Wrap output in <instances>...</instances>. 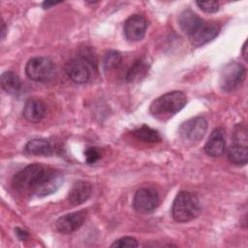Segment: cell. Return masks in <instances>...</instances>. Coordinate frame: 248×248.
Returning a JSON list of instances; mask_svg holds the SVG:
<instances>
[{
  "label": "cell",
  "instance_id": "cell-1",
  "mask_svg": "<svg viewBox=\"0 0 248 248\" xmlns=\"http://www.w3.org/2000/svg\"><path fill=\"white\" fill-rule=\"evenodd\" d=\"M61 183L62 175L58 170L46 169L39 164L28 165L16 173L12 180V185L16 191H29L37 197L54 193Z\"/></svg>",
  "mask_w": 248,
  "mask_h": 248
},
{
  "label": "cell",
  "instance_id": "cell-2",
  "mask_svg": "<svg viewBox=\"0 0 248 248\" xmlns=\"http://www.w3.org/2000/svg\"><path fill=\"white\" fill-rule=\"evenodd\" d=\"M202 206L199 198L191 192H179L172 203L171 215L178 223L189 222L199 216Z\"/></svg>",
  "mask_w": 248,
  "mask_h": 248
},
{
  "label": "cell",
  "instance_id": "cell-3",
  "mask_svg": "<svg viewBox=\"0 0 248 248\" xmlns=\"http://www.w3.org/2000/svg\"><path fill=\"white\" fill-rule=\"evenodd\" d=\"M186 103L187 97L182 91H171L155 99L151 103L149 110L155 117H170L180 111Z\"/></svg>",
  "mask_w": 248,
  "mask_h": 248
},
{
  "label": "cell",
  "instance_id": "cell-4",
  "mask_svg": "<svg viewBox=\"0 0 248 248\" xmlns=\"http://www.w3.org/2000/svg\"><path fill=\"white\" fill-rule=\"evenodd\" d=\"M55 67L52 60L45 56H36L28 60L25 66L26 76L37 82H46L52 78Z\"/></svg>",
  "mask_w": 248,
  "mask_h": 248
},
{
  "label": "cell",
  "instance_id": "cell-5",
  "mask_svg": "<svg viewBox=\"0 0 248 248\" xmlns=\"http://www.w3.org/2000/svg\"><path fill=\"white\" fill-rule=\"evenodd\" d=\"M246 77V68L238 62L227 64L220 75V86L225 92H232L242 85Z\"/></svg>",
  "mask_w": 248,
  "mask_h": 248
},
{
  "label": "cell",
  "instance_id": "cell-6",
  "mask_svg": "<svg viewBox=\"0 0 248 248\" xmlns=\"http://www.w3.org/2000/svg\"><path fill=\"white\" fill-rule=\"evenodd\" d=\"M92 62L84 57L78 56L71 59L65 67V72L69 78L76 83H85L91 78Z\"/></svg>",
  "mask_w": 248,
  "mask_h": 248
},
{
  "label": "cell",
  "instance_id": "cell-7",
  "mask_svg": "<svg viewBox=\"0 0 248 248\" xmlns=\"http://www.w3.org/2000/svg\"><path fill=\"white\" fill-rule=\"evenodd\" d=\"M207 130V121L202 116L190 118L179 127L181 138L191 143L200 141Z\"/></svg>",
  "mask_w": 248,
  "mask_h": 248
},
{
  "label": "cell",
  "instance_id": "cell-8",
  "mask_svg": "<svg viewBox=\"0 0 248 248\" xmlns=\"http://www.w3.org/2000/svg\"><path fill=\"white\" fill-rule=\"evenodd\" d=\"M159 202V195L155 189L142 187L136 192L133 205L134 208L140 213H150L158 207Z\"/></svg>",
  "mask_w": 248,
  "mask_h": 248
},
{
  "label": "cell",
  "instance_id": "cell-9",
  "mask_svg": "<svg viewBox=\"0 0 248 248\" xmlns=\"http://www.w3.org/2000/svg\"><path fill=\"white\" fill-rule=\"evenodd\" d=\"M147 20L141 15H133L129 16L123 25L125 37L131 42L140 41L146 32Z\"/></svg>",
  "mask_w": 248,
  "mask_h": 248
},
{
  "label": "cell",
  "instance_id": "cell-10",
  "mask_svg": "<svg viewBox=\"0 0 248 248\" xmlns=\"http://www.w3.org/2000/svg\"><path fill=\"white\" fill-rule=\"evenodd\" d=\"M219 27L210 22L202 21L198 28H196L189 36V41L195 46H203L217 37L219 34Z\"/></svg>",
  "mask_w": 248,
  "mask_h": 248
},
{
  "label": "cell",
  "instance_id": "cell-11",
  "mask_svg": "<svg viewBox=\"0 0 248 248\" xmlns=\"http://www.w3.org/2000/svg\"><path fill=\"white\" fill-rule=\"evenodd\" d=\"M84 219L85 216L83 212L68 213L59 217L55 222V226L61 233L68 234L78 231L82 226Z\"/></svg>",
  "mask_w": 248,
  "mask_h": 248
},
{
  "label": "cell",
  "instance_id": "cell-12",
  "mask_svg": "<svg viewBox=\"0 0 248 248\" xmlns=\"http://www.w3.org/2000/svg\"><path fill=\"white\" fill-rule=\"evenodd\" d=\"M204 152L211 157L221 156L226 149L225 132L222 128H215L204 144Z\"/></svg>",
  "mask_w": 248,
  "mask_h": 248
},
{
  "label": "cell",
  "instance_id": "cell-13",
  "mask_svg": "<svg viewBox=\"0 0 248 248\" xmlns=\"http://www.w3.org/2000/svg\"><path fill=\"white\" fill-rule=\"evenodd\" d=\"M46 108L45 103L38 98L28 99L23 107V117L32 123H38L46 116Z\"/></svg>",
  "mask_w": 248,
  "mask_h": 248
},
{
  "label": "cell",
  "instance_id": "cell-14",
  "mask_svg": "<svg viewBox=\"0 0 248 248\" xmlns=\"http://www.w3.org/2000/svg\"><path fill=\"white\" fill-rule=\"evenodd\" d=\"M92 193V186L87 181L76 182L68 194V200L73 205H79L86 202Z\"/></svg>",
  "mask_w": 248,
  "mask_h": 248
},
{
  "label": "cell",
  "instance_id": "cell-15",
  "mask_svg": "<svg viewBox=\"0 0 248 248\" xmlns=\"http://www.w3.org/2000/svg\"><path fill=\"white\" fill-rule=\"evenodd\" d=\"M203 20L191 10L183 11L178 17V24L181 30L189 36Z\"/></svg>",
  "mask_w": 248,
  "mask_h": 248
},
{
  "label": "cell",
  "instance_id": "cell-16",
  "mask_svg": "<svg viewBox=\"0 0 248 248\" xmlns=\"http://www.w3.org/2000/svg\"><path fill=\"white\" fill-rule=\"evenodd\" d=\"M25 151L35 156H49L52 148L48 140L45 139H33L25 145Z\"/></svg>",
  "mask_w": 248,
  "mask_h": 248
},
{
  "label": "cell",
  "instance_id": "cell-17",
  "mask_svg": "<svg viewBox=\"0 0 248 248\" xmlns=\"http://www.w3.org/2000/svg\"><path fill=\"white\" fill-rule=\"evenodd\" d=\"M21 80L19 77L14 72L7 71L1 75V86L11 95H16L21 89Z\"/></svg>",
  "mask_w": 248,
  "mask_h": 248
},
{
  "label": "cell",
  "instance_id": "cell-18",
  "mask_svg": "<svg viewBox=\"0 0 248 248\" xmlns=\"http://www.w3.org/2000/svg\"><path fill=\"white\" fill-rule=\"evenodd\" d=\"M228 158L231 163L236 166H244L248 162L247 145L233 142L228 150Z\"/></svg>",
  "mask_w": 248,
  "mask_h": 248
},
{
  "label": "cell",
  "instance_id": "cell-19",
  "mask_svg": "<svg viewBox=\"0 0 248 248\" xmlns=\"http://www.w3.org/2000/svg\"><path fill=\"white\" fill-rule=\"evenodd\" d=\"M132 135L136 139H138L141 141H144V142L154 143V142H159L162 140L160 134L156 130H154L146 125H142L140 128L135 129L132 132Z\"/></svg>",
  "mask_w": 248,
  "mask_h": 248
},
{
  "label": "cell",
  "instance_id": "cell-20",
  "mask_svg": "<svg viewBox=\"0 0 248 248\" xmlns=\"http://www.w3.org/2000/svg\"><path fill=\"white\" fill-rule=\"evenodd\" d=\"M147 69H148V66L146 61H144L143 59L135 60L132 66L129 68V70L126 73V76H125L126 80L129 82H132L139 79L140 78H142L146 74Z\"/></svg>",
  "mask_w": 248,
  "mask_h": 248
},
{
  "label": "cell",
  "instance_id": "cell-21",
  "mask_svg": "<svg viewBox=\"0 0 248 248\" xmlns=\"http://www.w3.org/2000/svg\"><path fill=\"white\" fill-rule=\"evenodd\" d=\"M122 57L121 54L116 50H109L106 53L103 61L105 70H113L119 67L121 64Z\"/></svg>",
  "mask_w": 248,
  "mask_h": 248
},
{
  "label": "cell",
  "instance_id": "cell-22",
  "mask_svg": "<svg viewBox=\"0 0 248 248\" xmlns=\"http://www.w3.org/2000/svg\"><path fill=\"white\" fill-rule=\"evenodd\" d=\"M110 246L117 248H136L139 246V243L135 237L124 236L115 240Z\"/></svg>",
  "mask_w": 248,
  "mask_h": 248
},
{
  "label": "cell",
  "instance_id": "cell-23",
  "mask_svg": "<svg viewBox=\"0 0 248 248\" xmlns=\"http://www.w3.org/2000/svg\"><path fill=\"white\" fill-rule=\"evenodd\" d=\"M196 3L205 13H216L219 10V3L217 1H197Z\"/></svg>",
  "mask_w": 248,
  "mask_h": 248
},
{
  "label": "cell",
  "instance_id": "cell-24",
  "mask_svg": "<svg viewBox=\"0 0 248 248\" xmlns=\"http://www.w3.org/2000/svg\"><path fill=\"white\" fill-rule=\"evenodd\" d=\"M85 160H86V163L91 165V164H94L96 163L99 158H100V152L94 148V147H89L85 150Z\"/></svg>",
  "mask_w": 248,
  "mask_h": 248
},
{
  "label": "cell",
  "instance_id": "cell-25",
  "mask_svg": "<svg viewBox=\"0 0 248 248\" xmlns=\"http://www.w3.org/2000/svg\"><path fill=\"white\" fill-rule=\"evenodd\" d=\"M16 235H17V237L20 239V240H25L28 236H29V234H28V232H26V231H24V230H22V229H19V228H16Z\"/></svg>",
  "mask_w": 248,
  "mask_h": 248
},
{
  "label": "cell",
  "instance_id": "cell-26",
  "mask_svg": "<svg viewBox=\"0 0 248 248\" xmlns=\"http://www.w3.org/2000/svg\"><path fill=\"white\" fill-rule=\"evenodd\" d=\"M57 4H59V3L58 2H52V1H45L43 3V7H44V9H48L51 6H55Z\"/></svg>",
  "mask_w": 248,
  "mask_h": 248
},
{
  "label": "cell",
  "instance_id": "cell-27",
  "mask_svg": "<svg viewBox=\"0 0 248 248\" xmlns=\"http://www.w3.org/2000/svg\"><path fill=\"white\" fill-rule=\"evenodd\" d=\"M6 33H7L6 24H5V22L3 21V22H2V29H1V38H2V40L5 38V36H6Z\"/></svg>",
  "mask_w": 248,
  "mask_h": 248
},
{
  "label": "cell",
  "instance_id": "cell-28",
  "mask_svg": "<svg viewBox=\"0 0 248 248\" xmlns=\"http://www.w3.org/2000/svg\"><path fill=\"white\" fill-rule=\"evenodd\" d=\"M247 43L245 42L244 44H243V46H242V56H243V58H244V60H247V51H246V49H247Z\"/></svg>",
  "mask_w": 248,
  "mask_h": 248
}]
</instances>
